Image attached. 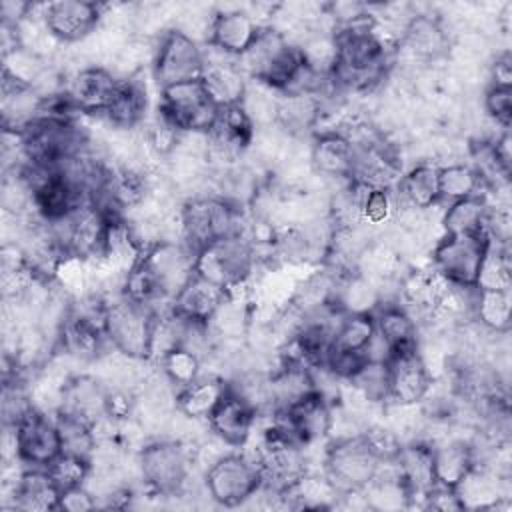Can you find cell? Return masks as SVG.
Listing matches in <instances>:
<instances>
[{
    "label": "cell",
    "mask_w": 512,
    "mask_h": 512,
    "mask_svg": "<svg viewBox=\"0 0 512 512\" xmlns=\"http://www.w3.org/2000/svg\"><path fill=\"white\" fill-rule=\"evenodd\" d=\"M338 60L332 72V84L348 90H370L388 68L390 44L378 32L372 18L338 28L334 32Z\"/></svg>",
    "instance_id": "1"
},
{
    "label": "cell",
    "mask_w": 512,
    "mask_h": 512,
    "mask_svg": "<svg viewBox=\"0 0 512 512\" xmlns=\"http://www.w3.org/2000/svg\"><path fill=\"white\" fill-rule=\"evenodd\" d=\"M238 64L248 80L284 92L304 62L298 44L290 42L284 32L262 26L254 44L238 58Z\"/></svg>",
    "instance_id": "2"
},
{
    "label": "cell",
    "mask_w": 512,
    "mask_h": 512,
    "mask_svg": "<svg viewBox=\"0 0 512 512\" xmlns=\"http://www.w3.org/2000/svg\"><path fill=\"white\" fill-rule=\"evenodd\" d=\"M24 164L58 168L68 158L88 150L86 136L74 120L38 116L20 132Z\"/></svg>",
    "instance_id": "3"
},
{
    "label": "cell",
    "mask_w": 512,
    "mask_h": 512,
    "mask_svg": "<svg viewBox=\"0 0 512 512\" xmlns=\"http://www.w3.org/2000/svg\"><path fill=\"white\" fill-rule=\"evenodd\" d=\"M256 250L244 234L224 236L200 248L194 272L226 292L240 290L254 274Z\"/></svg>",
    "instance_id": "4"
},
{
    "label": "cell",
    "mask_w": 512,
    "mask_h": 512,
    "mask_svg": "<svg viewBox=\"0 0 512 512\" xmlns=\"http://www.w3.org/2000/svg\"><path fill=\"white\" fill-rule=\"evenodd\" d=\"M154 322V308L124 296L122 292L106 302L104 332L118 354L134 360H148L152 352Z\"/></svg>",
    "instance_id": "5"
},
{
    "label": "cell",
    "mask_w": 512,
    "mask_h": 512,
    "mask_svg": "<svg viewBox=\"0 0 512 512\" xmlns=\"http://www.w3.org/2000/svg\"><path fill=\"white\" fill-rule=\"evenodd\" d=\"M254 460L260 468L262 484L276 492H288L306 476L304 444H300L274 416L272 424L264 428Z\"/></svg>",
    "instance_id": "6"
},
{
    "label": "cell",
    "mask_w": 512,
    "mask_h": 512,
    "mask_svg": "<svg viewBox=\"0 0 512 512\" xmlns=\"http://www.w3.org/2000/svg\"><path fill=\"white\" fill-rule=\"evenodd\" d=\"M380 466L382 458L360 432L332 442L324 460V476L338 496H346L362 492L374 480Z\"/></svg>",
    "instance_id": "7"
},
{
    "label": "cell",
    "mask_w": 512,
    "mask_h": 512,
    "mask_svg": "<svg viewBox=\"0 0 512 512\" xmlns=\"http://www.w3.org/2000/svg\"><path fill=\"white\" fill-rule=\"evenodd\" d=\"M180 240L194 252L240 232V210L224 196H196L180 208Z\"/></svg>",
    "instance_id": "8"
},
{
    "label": "cell",
    "mask_w": 512,
    "mask_h": 512,
    "mask_svg": "<svg viewBox=\"0 0 512 512\" xmlns=\"http://www.w3.org/2000/svg\"><path fill=\"white\" fill-rule=\"evenodd\" d=\"M192 454L180 440H154L146 444L138 454V470L144 484L158 496H176L184 490L190 468Z\"/></svg>",
    "instance_id": "9"
},
{
    "label": "cell",
    "mask_w": 512,
    "mask_h": 512,
    "mask_svg": "<svg viewBox=\"0 0 512 512\" xmlns=\"http://www.w3.org/2000/svg\"><path fill=\"white\" fill-rule=\"evenodd\" d=\"M218 106L208 96L202 80H188L160 90V116L180 134H206L216 116Z\"/></svg>",
    "instance_id": "10"
},
{
    "label": "cell",
    "mask_w": 512,
    "mask_h": 512,
    "mask_svg": "<svg viewBox=\"0 0 512 512\" xmlns=\"http://www.w3.org/2000/svg\"><path fill=\"white\" fill-rule=\"evenodd\" d=\"M262 486V474L254 458L224 454L204 470V488L220 506H240Z\"/></svg>",
    "instance_id": "11"
},
{
    "label": "cell",
    "mask_w": 512,
    "mask_h": 512,
    "mask_svg": "<svg viewBox=\"0 0 512 512\" xmlns=\"http://www.w3.org/2000/svg\"><path fill=\"white\" fill-rule=\"evenodd\" d=\"M488 244L484 234H444L432 250L434 272L450 284L476 288Z\"/></svg>",
    "instance_id": "12"
},
{
    "label": "cell",
    "mask_w": 512,
    "mask_h": 512,
    "mask_svg": "<svg viewBox=\"0 0 512 512\" xmlns=\"http://www.w3.org/2000/svg\"><path fill=\"white\" fill-rule=\"evenodd\" d=\"M196 252L184 240H160L152 244L138 262L154 282L160 298L172 304L194 272Z\"/></svg>",
    "instance_id": "13"
},
{
    "label": "cell",
    "mask_w": 512,
    "mask_h": 512,
    "mask_svg": "<svg viewBox=\"0 0 512 512\" xmlns=\"http://www.w3.org/2000/svg\"><path fill=\"white\" fill-rule=\"evenodd\" d=\"M108 222L110 218L102 208L96 204H84L62 220L48 224L66 256L96 260L102 254Z\"/></svg>",
    "instance_id": "14"
},
{
    "label": "cell",
    "mask_w": 512,
    "mask_h": 512,
    "mask_svg": "<svg viewBox=\"0 0 512 512\" xmlns=\"http://www.w3.org/2000/svg\"><path fill=\"white\" fill-rule=\"evenodd\" d=\"M204 60L206 54L200 44L178 28H172L164 32L156 46L152 60L154 80L158 82L160 90L180 82L198 80L204 70Z\"/></svg>",
    "instance_id": "15"
},
{
    "label": "cell",
    "mask_w": 512,
    "mask_h": 512,
    "mask_svg": "<svg viewBox=\"0 0 512 512\" xmlns=\"http://www.w3.org/2000/svg\"><path fill=\"white\" fill-rule=\"evenodd\" d=\"M102 20V6L88 0H58L42 6V22L58 42L90 38Z\"/></svg>",
    "instance_id": "16"
},
{
    "label": "cell",
    "mask_w": 512,
    "mask_h": 512,
    "mask_svg": "<svg viewBox=\"0 0 512 512\" xmlns=\"http://www.w3.org/2000/svg\"><path fill=\"white\" fill-rule=\"evenodd\" d=\"M14 432L18 460L28 468H46L62 452L56 418H50L38 408L32 410L20 424H16Z\"/></svg>",
    "instance_id": "17"
},
{
    "label": "cell",
    "mask_w": 512,
    "mask_h": 512,
    "mask_svg": "<svg viewBox=\"0 0 512 512\" xmlns=\"http://www.w3.org/2000/svg\"><path fill=\"white\" fill-rule=\"evenodd\" d=\"M432 386V374L418 348L396 352L388 360V400L398 406L420 404Z\"/></svg>",
    "instance_id": "18"
},
{
    "label": "cell",
    "mask_w": 512,
    "mask_h": 512,
    "mask_svg": "<svg viewBox=\"0 0 512 512\" xmlns=\"http://www.w3.org/2000/svg\"><path fill=\"white\" fill-rule=\"evenodd\" d=\"M254 132L256 128L240 104L220 108L212 128L206 132L208 156H214L224 164L238 160L252 144Z\"/></svg>",
    "instance_id": "19"
},
{
    "label": "cell",
    "mask_w": 512,
    "mask_h": 512,
    "mask_svg": "<svg viewBox=\"0 0 512 512\" xmlns=\"http://www.w3.org/2000/svg\"><path fill=\"white\" fill-rule=\"evenodd\" d=\"M332 406L316 392L296 402L294 406L274 412L272 416L300 442L312 444L332 432Z\"/></svg>",
    "instance_id": "20"
},
{
    "label": "cell",
    "mask_w": 512,
    "mask_h": 512,
    "mask_svg": "<svg viewBox=\"0 0 512 512\" xmlns=\"http://www.w3.org/2000/svg\"><path fill=\"white\" fill-rule=\"evenodd\" d=\"M262 26L246 10H220L210 20L208 44L218 52L240 58L258 38Z\"/></svg>",
    "instance_id": "21"
},
{
    "label": "cell",
    "mask_w": 512,
    "mask_h": 512,
    "mask_svg": "<svg viewBox=\"0 0 512 512\" xmlns=\"http://www.w3.org/2000/svg\"><path fill=\"white\" fill-rule=\"evenodd\" d=\"M118 80L110 70L102 66H86L72 74L64 92L72 100L80 114H104Z\"/></svg>",
    "instance_id": "22"
},
{
    "label": "cell",
    "mask_w": 512,
    "mask_h": 512,
    "mask_svg": "<svg viewBox=\"0 0 512 512\" xmlns=\"http://www.w3.org/2000/svg\"><path fill=\"white\" fill-rule=\"evenodd\" d=\"M256 420H258V414L254 412V408L248 402H244L240 396L228 390L226 396L210 414L208 428L212 436L220 438L226 446L238 448L250 440Z\"/></svg>",
    "instance_id": "23"
},
{
    "label": "cell",
    "mask_w": 512,
    "mask_h": 512,
    "mask_svg": "<svg viewBox=\"0 0 512 512\" xmlns=\"http://www.w3.org/2000/svg\"><path fill=\"white\" fill-rule=\"evenodd\" d=\"M106 392L108 388L102 386L92 376H76L64 382L60 390V406L56 412H66L84 422L92 424L94 428L106 420Z\"/></svg>",
    "instance_id": "24"
},
{
    "label": "cell",
    "mask_w": 512,
    "mask_h": 512,
    "mask_svg": "<svg viewBox=\"0 0 512 512\" xmlns=\"http://www.w3.org/2000/svg\"><path fill=\"white\" fill-rule=\"evenodd\" d=\"M200 80L218 108L240 104L248 86V78L242 72L238 58L222 60L206 56Z\"/></svg>",
    "instance_id": "25"
},
{
    "label": "cell",
    "mask_w": 512,
    "mask_h": 512,
    "mask_svg": "<svg viewBox=\"0 0 512 512\" xmlns=\"http://www.w3.org/2000/svg\"><path fill=\"white\" fill-rule=\"evenodd\" d=\"M400 44L418 60H438L448 52L450 38L442 22L430 14L410 16L402 26Z\"/></svg>",
    "instance_id": "26"
},
{
    "label": "cell",
    "mask_w": 512,
    "mask_h": 512,
    "mask_svg": "<svg viewBox=\"0 0 512 512\" xmlns=\"http://www.w3.org/2000/svg\"><path fill=\"white\" fill-rule=\"evenodd\" d=\"M310 162L320 176L346 182L354 170V146L338 130L322 132L310 148Z\"/></svg>",
    "instance_id": "27"
},
{
    "label": "cell",
    "mask_w": 512,
    "mask_h": 512,
    "mask_svg": "<svg viewBox=\"0 0 512 512\" xmlns=\"http://www.w3.org/2000/svg\"><path fill=\"white\" fill-rule=\"evenodd\" d=\"M60 494L46 468H28L14 482L12 508L22 512L58 510Z\"/></svg>",
    "instance_id": "28"
},
{
    "label": "cell",
    "mask_w": 512,
    "mask_h": 512,
    "mask_svg": "<svg viewBox=\"0 0 512 512\" xmlns=\"http://www.w3.org/2000/svg\"><path fill=\"white\" fill-rule=\"evenodd\" d=\"M392 462L412 498H424V494L436 484L430 444L416 440L400 444Z\"/></svg>",
    "instance_id": "29"
},
{
    "label": "cell",
    "mask_w": 512,
    "mask_h": 512,
    "mask_svg": "<svg viewBox=\"0 0 512 512\" xmlns=\"http://www.w3.org/2000/svg\"><path fill=\"white\" fill-rule=\"evenodd\" d=\"M376 334V322L372 312H352L342 314L328 358H362L366 360V348ZM328 362V360H326Z\"/></svg>",
    "instance_id": "30"
},
{
    "label": "cell",
    "mask_w": 512,
    "mask_h": 512,
    "mask_svg": "<svg viewBox=\"0 0 512 512\" xmlns=\"http://www.w3.org/2000/svg\"><path fill=\"white\" fill-rule=\"evenodd\" d=\"M146 108H148L146 88L138 80L128 76L118 80V86L102 116L108 120L112 128L130 130L144 120Z\"/></svg>",
    "instance_id": "31"
},
{
    "label": "cell",
    "mask_w": 512,
    "mask_h": 512,
    "mask_svg": "<svg viewBox=\"0 0 512 512\" xmlns=\"http://www.w3.org/2000/svg\"><path fill=\"white\" fill-rule=\"evenodd\" d=\"M228 392V382L218 376H198L176 394V410L194 422H208L214 408Z\"/></svg>",
    "instance_id": "32"
},
{
    "label": "cell",
    "mask_w": 512,
    "mask_h": 512,
    "mask_svg": "<svg viewBox=\"0 0 512 512\" xmlns=\"http://www.w3.org/2000/svg\"><path fill=\"white\" fill-rule=\"evenodd\" d=\"M226 290L208 282L206 278L194 274L186 286L174 296L172 300V310L184 318L190 320H200V322H208L212 318V314L216 312V308L222 304V300L226 298Z\"/></svg>",
    "instance_id": "33"
},
{
    "label": "cell",
    "mask_w": 512,
    "mask_h": 512,
    "mask_svg": "<svg viewBox=\"0 0 512 512\" xmlns=\"http://www.w3.org/2000/svg\"><path fill=\"white\" fill-rule=\"evenodd\" d=\"M322 116V98L306 92H280L276 124L290 136L312 130Z\"/></svg>",
    "instance_id": "34"
},
{
    "label": "cell",
    "mask_w": 512,
    "mask_h": 512,
    "mask_svg": "<svg viewBox=\"0 0 512 512\" xmlns=\"http://www.w3.org/2000/svg\"><path fill=\"white\" fill-rule=\"evenodd\" d=\"M372 314L376 322V332L390 346L392 354L418 348L416 320L404 306L380 302Z\"/></svg>",
    "instance_id": "35"
},
{
    "label": "cell",
    "mask_w": 512,
    "mask_h": 512,
    "mask_svg": "<svg viewBox=\"0 0 512 512\" xmlns=\"http://www.w3.org/2000/svg\"><path fill=\"white\" fill-rule=\"evenodd\" d=\"M432 462L436 484L456 488L476 466V454L474 448L464 440H446L432 446Z\"/></svg>",
    "instance_id": "36"
},
{
    "label": "cell",
    "mask_w": 512,
    "mask_h": 512,
    "mask_svg": "<svg viewBox=\"0 0 512 512\" xmlns=\"http://www.w3.org/2000/svg\"><path fill=\"white\" fill-rule=\"evenodd\" d=\"M398 198L404 208L412 210H428L440 202L438 192V166L436 164H418L410 168L406 174L400 176L398 184Z\"/></svg>",
    "instance_id": "37"
},
{
    "label": "cell",
    "mask_w": 512,
    "mask_h": 512,
    "mask_svg": "<svg viewBox=\"0 0 512 512\" xmlns=\"http://www.w3.org/2000/svg\"><path fill=\"white\" fill-rule=\"evenodd\" d=\"M512 296L510 290H480L476 288L472 302V316L488 332L506 334L510 330Z\"/></svg>",
    "instance_id": "38"
},
{
    "label": "cell",
    "mask_w": 512,
    "mask_h": 512,
    "mask_svg": "<svg viewBox=\"0 0 512 512\" xmlns=\"http://www.w3.org/2000/svg\"><path fill=\"white\" fill-rule=\"evenodd\" d=\"M208 326L214 336L236 340L246 336L248 328L252 326V310L244 298H240V290L228 292L222 304L216 308Z\"/></svg>",
    "instance_id": "39"
},
{
    "label": "cell",
    "mask_w": 512,
    "mask_h": 512,
    "mask_svg": "<svg viewBox=\"0 0 512 512\" xmlns=\"http://www.w3.org/2000/svg\"><path fill=\"white\" fill-rule=\"evenodd\" d=\"M488 210L490 206L480 194L456 200L442 214V230L444 234H484Z\"/></svg>",
    "instance_id": "40"
},
{
    "label": "cell",
    "mask_w": 512,
    "mask_h": 512,
    "mask_svg": "<svg viewBox=\"0 0 512 512\" xmlns=\"http://www.w3.org/2000/svg\"><path fill=\"white\" fill-rule=\"evenodd\" d=\"M456 494L464 508H498V502L502 498L500 478L488 470H480L478 466H474L468 476L456 486Z\"/></svg>",
    "instance_id": "41"
},
{
    "label": "cell",
    "mask_w": 512,
    "mask_h": 512,
    "mask_svg": "<svg viewBox=\"0 0 512 512\" xmlns=\"http://www.w3.org/2000/svg\"><path fill=\"white\" fill-rule=\"evenodd\" d=\"M482 186L480 174L470 164H446L438 168V192L440 200L452 204L470 196H478Z\"/></svg>",
    "instance_id": "42"
},
{
    "label": "cell",
    "mask_w": 512,
    "mask_h": 512,
    "mask_svg": "<svg viewBox=\"0 0 512 512\" xmlns=\"http://www.w3.org/2000/svg\"><path fill=\"white\" fill-rule=\"evenodd\" d=\"M352 394H356L364 404H380L388 400V362L366 360L360 368L344 380Z\"/></svg>",
    "instance_id": "43"
},
{
    "label": "cell",
    "mask_w": 512,
    "mask_h": 512,
    "mask_svg": "<svg viewBox=\"0 0 512 512\" xmlns=\"http://www.w3.org/2000/svg\"><path fill=\"white\" fill-rule=\"evenodd\" d=\"M56 426L62 440V452L84 456L90 460L98 444L94 426L66 412H56Z\"/></svg>",
    "instance_id": "44"
},
{
    "label": "cell",
    "mask_w": 512,
    "mask_h": 512,
    "mask_svg": "<svg viewBox=\"0 0 512 512\" xmlns=\"http://www.w3.org/2000/svg\"><path fill=\"white\" fill-rule=\"evenodd\" d=\"M512 284V266L508 246L504 244H488L484 254L476 288L480 290H510Z\"/></svg>",
    "instance_id": "45"
},
{
    "label": "cell",
    "mask_w": 512,
    "mask_h": 512,
    "mask_svg": "<svg viewBox=\"0 0 512 512\" xmlns=\"http://www.w3.org/2000/svg\"><path fill=\"white\" fill-rule=\"evenodd\" d=\"M158 368L164 374V378L176 388H184L192 384L202 372V358L186 348H172L166 354H162L158 360Z\"/></svg>",
    "instance_id": "46"
},
{
    "label": "cell",
    "mask_w": 512,
    "mask_h": 512,
    "mask_svg": "<svg viewBox=\"0 0 512 512\" xmlns=\"http://www.w3.org/2000/svg\"><path fill=\"white\" fill-rule=\"evenodd\" d=\"M46 470L52 476V480L56 482V486L60 488V492H64V490H70V488L86 486V482H88V478L92 474V464L84 456L60 452L46 466Z\"/></svg>",
    "instance_id": "47"
},
{
    "label": "cell",
    "mask_w": 512,
    "mask_h": 512,
    "mask_svg": "<svg viewBox=\"0 0 512 512\" xmlns=\"http://www.w3.org/2000/svg\"><path fill=\"white\" fill-rule=\"evenodd\" d=\"M32 410H36L32 396L26 392L24 384H20L16 378L10 382L8 378L4 380L2 388V418L4 426H16L20 424Z\"/></svg>",
    "instance_id": "48"
},
{
    "label": "cell",
    "mask_w": 512,
    "mask_h": 512,
    "mask_svg": "<svg viewBox=\"0 0 512 512\" xmlns=\"http://www.w3.org/2000/svg\"><path fill=\"white\" fill-rule=\"evenodd\" d=\"M396 210V200L392 196V190L386 188H374L366 194L364 206H362V222L378 226L392 218Z\"/></svg>",
    "instance_id": "49"
},
{
    "label": "cell",
    "mask_w": 512,
    "mask_h": 512,
    "mask_svg": "<svg viewBox=\"0 0 512 512\" xmlns=\"http://www.w3.org/2000/svg\"><path fill=\"white\" fill-rule=\"evenodd\" d=\"M484 108L500 128L508 130L512 124V88L490 86L484 96Z\"/></svg>",
    "instance_id": "50"
},
{
    "label": "cell",
    "mask_w": 512,
    "mask_h": 512,
    "mask_svg": "<svg viewBox=\"0 0 512 512\" xmlns=\"http://www.w3.org/2000/svg\"><path fill=\"white\" fill-rule=\"evenodd\" d=\"M98 506V498L94 496L92 490H88V486H78V488H70L64 490L60 494V506L58 510H66V512H86V510H94Z\"/></svg>",
    "instance_id": "51"
},
{
    "label": "cell",
    "mask_w": 512,
    "mask_h": 512,
    "mask_svg": "<svg viewBox=\"0 0 512 512\" xmlns=\"http://www.w3.org/2000/svg\"><path fill=\"white\" fill-rule=\"evenodd\" d=\"M424 506L426 508H434V510H442V512H448V510H464L458 494H456V488H446V486H440V484H434L426 494H424Z\"/></svg>",
    "instance_id": "52"
},
{
    "label": "cell",
    "mask_w": 512,
    "mask_h": 512,
    "mask_svg": "<svg viewBox=\"0 0 512 512\" xmlns=\"http://www.w3.org/2000/svg\"><path fill=\"white\" fill-rule=\"evenodd\" d=\"M492 84L490 86H500V88H512V56L508 50L500 52L496 60L492 62Z\"/></svg>",
    "instance_id": "53"
}]
</instances>
